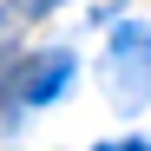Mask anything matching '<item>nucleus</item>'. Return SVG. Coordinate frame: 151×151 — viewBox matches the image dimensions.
I'll return each mask as SVG.
<instances>
[{
	"label": "nucleus",
	"instance_id": "obj_1",
	"mask_svg": "<svg viewBox=\"0 0 151 151\" xmlns=\"http://www.w3.org/2000/svg\"><path fill=\"white\" fill-rule=\"evenodd\" d=\"M112 92H118V112H138L151 99V27L112 33Z\"/></svg>",
	"mask_w": 151,
	"mask_h": 151
},
{
	"label": "nucleus",
	"instance_id": "obj_2",
	"mask_svg": "<svg viewBox=\"0 0 151 151\" xmlns=\"http://www.w3.org/2000/svg\"><path fill=\"white\" fill-rule=\"evenodd\" d=\"M72 66H79V59H72L66 46H53V53H33L27 66L13 72V92L27 99V105H46V99H59V92L72 86Z\"/></svg>",
	"mask_w": 151,
	"mask_h": 151
},
{
	"label": "nucleus",
	"instance_id": "obj_3",
	"mask_svg": "<svg viewBox=\"0 0 151 151\" xmlns=\"http://www.w3.org/2000/svg\"><path fill=\"white\" fill-rule=\"evenodd\" d=\"M46 7H53V0H27V13H46Z\"/></svg>",
	"mask_w": 151,
	"mask_h": 151
},
{
	"label": "nucleus",
	"instance_id": "obj_4",
	"mask_svg": "<svg viewBox=\"0 0 151 151\" xmlns=\"http://www.w3.org/2000/svg\"><path fill=\"white\" fill-rule=\"evenodd\" d=\"M118 151H151V145H118Z\"/></svg>",
	"mask_w": 151,
	"mask_h": 151
},
{
	"label": "nucleus",
	"instance_id": "obj_5",
	"mask_svg": "<svg viewBox=\"0 0 151 151\" xmlns=\"http://www.w3.org/2000/svg\"><path fill=\"white\" fill-rule=\"evenodd\" d=\"M99 151H112V145H99Z\"/></svg>",
	"mask_w": 151,
	"mask_h": 151
}]
</instances>
